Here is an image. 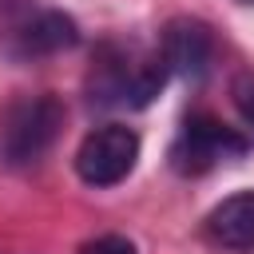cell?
<instances>
[{"label": "cell", "mask_w": 254, "mask_h": 254, "mask_svg": "<svg viewBox=\"0 0 254 254\" xmlns=\"http://www.w3.org/2000/svg\"><path fill=\"white\" fill-rule=\"evenodd\" d=\"M171 71L159 48H143L135 40H103L91 56L83 91L91 107L103 111H139L159 99Z\"/></svg>", "instance_id": "1"}, {"label": "cell", "mask_w": 254, "mask_h": 254, "mask_svg": "<svg viewBox=\"0 0 254 254\" xmlns=\"http://www.w3.org/2000/svg\"><path fill=\"white\" fill-rule=\"evenodd\" d=\"M246 151H250V139L238 127H230V123H222V119H214L206 111H194L175 131L167 159H171L175 175L198 179V175H210V171H218L226 163H238Z\"/></svg>", "instance_id": "2"}, {"label": "cell", "mask_w": 254, "mask_h": 254, "mask_svg": "<svg viewBox=\"0 0 254 254\" xmlns=\"http://www.w3.org/2000/svg\"><path fill=\"white\" fill-rule=\"evenodd\" d=\"M64 127V103L52 91L24 95L20 103L8 107L0 123V163L4 167H32L48 155Z\"/></svg>", "instance_id": "3"}, {"label": "cell", "mask_w": 254, "mask_h": 254, "mask_svg": "<svg viewBox=\"0 0 254 254\" xmlns=\"http://www.w3.org/2000/svg\"><path fill=\"white\" fill-rule=\"evenodd\" d=\"M79 44V28L67 12L44 8V4H12L8 16L0 20V48L4 56L28 64L44 60L56 52H67Z\"/></svg>", "instance_id": "4"}, {"label": "cell", "mask_w": 254, "mask_h": 254, "mask_svg": "<svg viewBox=\"0 0 254 254\" xmlns=\"http://www.w3.org/2000/svg\"><path fill=\"white\" fill-rule=\"evenodd\" d=\"M139 131L127 123H99L75 147V175L87 187H115L139 163Z\"/></svg>", "instance_id": "5"}, {"label": "cell", "mask_w": 254, "mask_h": 254, "mask_svg": "<svg viewBox=\"0 0 254 254\" xmlns=\"http://www.w3.org/2000/svg\"><path fill=\"white\" fill-rule=\"evenodd\" d=\"M155 48H159L167 71L179 75V79H190V83H198L210 71V64H214V32L198 16H175V20H167Z\"/></svg>", "instance_id": "6"}, {"label": "cell", "mask_w": 254, "mask_h": 254, "mask_svg": "<svg viewBox=\"0 0 254 254\" xmlns=\"http://www.w3.org/2000/svg\"><path fill=\"white\" fill-rule=\"evenodd\" d=\"M206 238L222 250H238V254H250L254 250V190H238L230 198H222L206 222H202Z\"/></svg>", "instance_id": "7"}, {"label": "cell", "mask_w": 254, "mask_h": 254, "mask_svg": "<svg viewBox=\"0 0 254 254\" xmlns=\"http://www.w3.org/2000/svg\"><path fill=\"white\" fill-rule=\"evenodd\" d=\"M79 254H139V250H135V242L123 238V234H99V238L83 242Z\"/></svg>", "instance_id": "8"}, {"label": "cell", "mask_w": 254, "mask_h": 254, "mask_svg": "<svg viewBox=\"0 0 254 254\" xmlns=\"http://www.w3.org/2000/svg\"><path fill=\"white\" fill-rule=\"evenodd\" d=\"M230 95H234V107L242 111V119L254 127V75H238L230 83Z\"/></svg>", "instance_id": "9"}, {"label": "cell", "mask_w": 254, "mask_h": 254, "mask_svg": "<svg viewBox=\"0 0 254 254\" xmlns=\"http://www.w3.org/2000/svg\"><path fill=\"white\" fill-rule=\"evenodd\" d=\"M250 4H254V0H250Z\"/></svg>", "instance_id": "10"}]
</instances>
